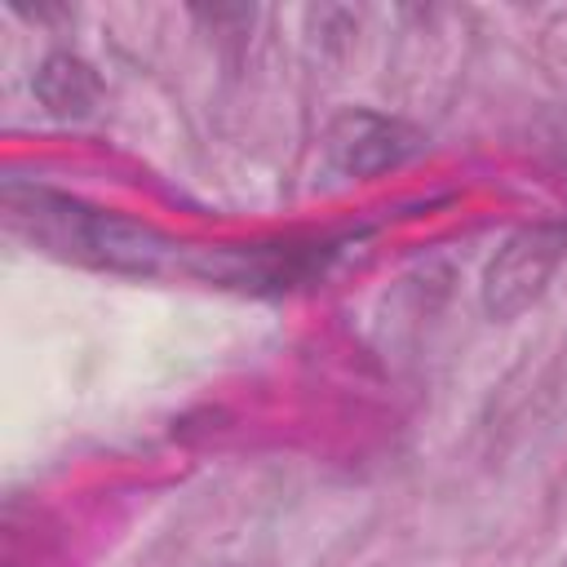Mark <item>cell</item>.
Segmentation results:
<instances>
[{
  "label": "cell",
  "instance_id": "3957f363",
  "mask_svg": "<svg viewBox=\"0 0 567 567\" xmlns=\"http://www.w3.org/2000/svg\"><path fill=\"white\" fill-rule=\"evenodd\" d=\"M421 151V133L381 111H341L328 128V159L346 177H372Z\"/></svg>",
  "mask_w": 567,
  "mask_h": 567
},
{
  "label": "cell",
  "instance_id": "5b68a950",
  "mask_svg": "<svg viewBox=\"0 0 567 567\" xmlns=\"http://www.w3.org/2000/svg\"><path fill=\"white\" fill-rule=\"evenodd\" d=\"M558 567H567V558H563V563H558Z\"/></svg>",
  "mask_w": 567,
  "mask_h": 567
},
{
  "label": "cell",
  "instance_id": "277c9868",
  "mask_svg": "<svg viewBox=\"0 0 567 567\" xmlns=\"http://www.w3.org/2000/svg\"><path fill=\"white\" fill-rule=\"evenodd\" d=\"M35 97L44 102V111H53L62 120H71V115L80 120L97 102V75L89 62H80L71 53H53L35 71Z\"/></svg>",
  "mask_w": 567,
  "mask_h": 567
},
{
  "label": "cell",
  "instance_id": "6da1fadb",
  "mask_svg": "<svg viewBox=\"0 0 567 567\" xmlns=\"http://www.w3.org/2000/svg\"><path fill=\"white\" fill-rule=\"evenodd\" d=\"M4 208H9L13 230H22L31 244H40V248H49L66 261L97 266V270L159 275L177 257V244L168 235H159L155 226L128 221L120 213L93 208L84 199L49 190V186L9 182L4 186Z\"/></svg>",
  "mask_w": 567,
  "mask_h": 567
},
{
  "label": "cell",
  "instance_id": "7a4b0ae2",
  "mask_svg": "<svg viewBox=\"0 0 567 567\" xmlns=\"http://www.w3.org/2000/svg\"><path fill=\"white\" fill-rule=\"evenodd\" d=\"M563 257H567V221H540L518 230L483 270V310L492 319L523 315L545 292Z\"/></svg>",
  "mask_w": 567,
  "mask_h": 567
}]
</instances>
